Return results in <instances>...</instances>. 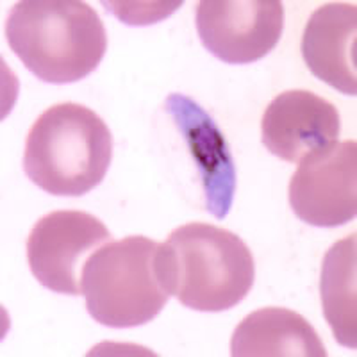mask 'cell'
I'll return each instance as SVG.
<instances>
[{"label":"cell","instance_id":"cell-1","mask_svg":"<svg viewBox=\"0 0 357 357\" xmlns=\"http://www.w3.org/2000/svg\"><path fill=\"white\" fill-rule=\"evenodd\" d=\"M158 268L170 295L190 309L227 311L250 293L256 264L240 236L211 223H186L159 243Z\"/></svg>","mask_w":357,"mask_h":357},{"label":"cell","instance_id":"cell-2","mask_svg":"<svg viewBox=\"0 0 357 357\" xmlns=\"http://www.w3.org/2000/svg\"><path fill=\"white\" fill-rule=\"evenodd\" d=\"M11 50L40 81L68 84L88 77L107 50L93 8L81 0H24L6 22Z\"/></svg>","mask_w":357,"mask_h":357},{"label":"cell","instance_id":"cell-3","mask_svg":"<svg viewBox=\"0 0 357 357\" xmlns=\"http://www.w3.org/2000/svg\"><path fill=\"white\" fill-rule=\"evenodd\" d=\"M113 158L106 122L73 102L38 116L25 139L24 172L31 183L56 197H81L104 181Z\"/></svg>","mask_w":357,"mask_h":357},{"label":"cell","instance_id":"cell-4","mask_svg":"<svg viewBox=\"0 0 357 357\" xmlns=\"http://www.w3.org/2000/svg\"><path fill=\"white\" fill-rule=\"evenodd\" d=\"M158 250V241L145 236L98 247L81 275L89 317L113 329H130L154 320L172 296L159 275Z\"/></svg>","mask_w":357,"mask_h":357},{"label":"cell","instance_id":"cell-5","mask_svg":"<svg viewBox=\"0 0 357 357\" xmlns=\"http://www.w3.org/2000/svg\"><path fill=\"white\" fill-rule=\"evenodd\" d=\"M289 206L302 222L337 227L357 215V143L333 142L298 161L289 181Z\"/></svg>","mask_w":357,"mask_h":357},{"label":"cell","instance_id":"cell-6","mask_svg":"<svg viewBox=\"0 0 357 357\" xmlns=\"http://www.w3.org/2000/svg\"><path fill=\"white\" fill-rule=\"evenodd\" d=\"M111 232L84 211H54L36 222L27 238V263L43 288L63 295H82L84 263Z\"/></svg>","mask_w":357,"mask_h":357},{"label":"cell","instance_id":"cell-7","mask_svg":"<svg viewBox=\"0 0 357 357\" xmlns=\"http://www.w3.org/2000/svg\"><path fill=\"white\" fill-rule=\"evenodd\" d=\"M284 29L280 0H202L197 8L200 41L220 61L250 65L272 52Z\"/></svg>","mask_w":357,"mask_h":357},{"label":"cell","instance_id":"cell-8","mask_svg":"<svg viewBox=\"0 0 357 357\" xmlns=\"http://www.w3.org/2000/svg\"><path fill=\"white\" fill-rule=\"evenodd\" d=\"M337 107L307 89H289L277 95L261 120L263 145L275 158L298 162L311 152L337 142Z\"/></svg>","mask_w":357,"mask_h":357},{"label":"cell","instance_id":"cell-9","mask_svg":"<svg viewBox=\"0 0 357 357\" xmlns=\"http://www.w3.org/2000/svg\"><path fill=\"white\" fill-rule=\"evenodd\" d=\"M165 111L174 118L183 134L202 183L206 209L215 218H225L236 193V168L229 143L213 120L195 100L181 93H172L165 102Z\"/></svg>","mask_w":357,"mask_h":357},{"label":"cell","instance_id":"cell-10","mask_svg":"<svg viewBox=\"0 0 357 357\" xmlns=\"http://www.w3.org/2000/svg\"><path fill=\"white\" fill-rule=\"evenodd\" d=\"M357 6L329 2L307 20L302 36V57L314 77L345 95H357L356 72Z\"/></svg>","mask_w":357,"mask_h":357},{"label":"cell","instance_id":"cell-11","mask_svg":"<svg viewBox=\"0 0 357 357\" xmlns=\"http://www.w3.org/2000/svg\"><path fill=\"white\" fill-rule=\"evenodd\" d=\"M232 357H325L324 343L302 314L286 307L250 312L236 327Z\"/></svg>","mask_w":357,"mask_h":357},{"label":"cell","instance_id":"cell-12","mask_svg":"<svg viewBox=\"0 0 357 357\" xmlns=\"http://www.w3.org/2000/svg\"><path fill=\"white\" fill-rule=\"evenodd\" d=\"M357 238L350 234L327 250L321 263V307L334 337L347 349L357 347Z\"/></svg>","mask_w":357,"mask_h":357},{"label":"cell","instance_id":"cell-13","mask_svg":"<svg viewBox=\"0 0 357 357\" xmlns=\"http://www.w3.org/2000/svg\"><path fill=\"white\" fill-rule=\"evenodd\" d=\"M102 6L118 17L123 24L129 25H149L170 17L177 11L183 2H102Z\"/></svg>","mask_w":357,"mask_h":357}]
</instances>
